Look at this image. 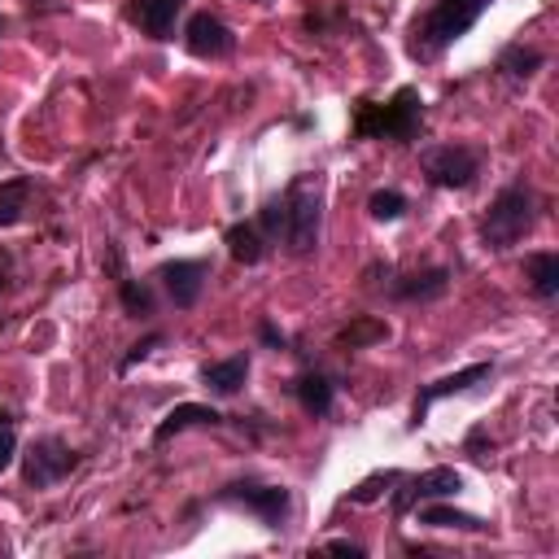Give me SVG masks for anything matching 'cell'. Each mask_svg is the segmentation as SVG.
<instances>
[{"label":"cell","mask_w":559,"mask_h":559,"mask_svg":"<svg viewBox=\"0 0 559 559\" xmlns=\"http://www.w3.org/2000/svg\"><path fill=\"white\" fill-rule=\"evenodd\" d=\"M284 201V231H280V245L293 253V258H306L319 249V231H323V183L319 175H293V183L280 192Z\"/></svg>","instance_id":"cell-3"},{"label":"cell","mask_w":559,"mask_h":559,"mask_svg":"<svg viewBox=\"0 0 559 559\" xmlns=\"http://www.w3.org/2000/svg\"><path fill=\"white\" fill-rule=\"evenodd\" d=\"M323 550H336V555H367L358 542H349V537H336V542H328Z\"/></svg>","instance_id":"cell-30"},{"label":"cell","mask_w":559,"mask_h":559,"mask_svg":"<svg viewBox=\"0 0 559 559\" xmlns=\"http://www.w3.org/2000/svg\"><path fill=\"white\" fill-rule=\"evenodd\" d=\"M245 380H249V354L214 358V362H205V367H201V384H205L210 393H218V397L240 393V389H245Z\"/></svg>","instance_id":"cell-15"},{"label":"cell","mask_w":559,"mask_h":559,"mask_svg":"<svg viewBox=\"0 0 559 559\" xmlns=\"http://www.w3.org/2000/svg\"><path fill=\"white\" fill-rule=\"evenodd\" d=\"M74 467H79V454L61 437H35L31 450L22 454V485L39 493V489L61 485Z\"/></svg>","instance_id":"cell-6"},{"label":"cell","mask_w":559,"mask_h":559,"mask_svg":"<svg viewBox=\"0 0 559 559\" xmlns=\"http://www.w3.org/2000/svg\"><path fill=\"white\" fill-rule=\"evenodd\" d=\"M31 179L26 175H13V179H4L0 183V231L4 227H17L22 218H26V210H31Z\"/></svg>","instance_id":"cell-20"},{"label":"cell","mask_w":559,"mask_h":559,"mask_svg":"<svg viewBox=\"0 0 559 559\" xmlns=\"http://www.w3.org/2000/svg\"><path fill=\"white\" fill-rule=\"evenodd\" d=\"M424 127V96L415 87H397L384 105L376 100H358L354 109V140H393V144H411Z\"/></svg>","instance_id":"cell-2"},{"label":"cell","mask_w":559,"mask_h":559,"mask_svg":"<svg viewBox=\"0 0 559 559\" xmlns=\"http://www.w3.org/2000/svg\"><path fill=\"white\" fill-rule=\"evenodd\" d=\"M406 205H411V201H406L397 188H376V192L367 197V214H371L376 223H393V218H402Z\"/></svg>","instance_id":"cell-23"},{"label":"cell","mask_w":559,"mask_h":559,"mask_svg":"<svg viewBox=\"0 0 559 559\" xmlns=\"http://www.w3.org/2000/svg\"><path fill=\"white\" fill-rule=\"evenodd\" d=\"M389 336V323H380V319H358V323H349V328H341V336H336V345H349V349H362V345H371V341H384Z\"/></svg>","instance_id":"cell-24"},{"label":"cell","mask_w":559,"mask_h":559,"mask_svg":"<svg viewBox=\"0 0 559 559\" xmlns=\"http://www.w3.org/2000/svg\"><path fill=\"white\" fill-rule=\"evenodd\" d=\"M253 223H258V231H262L266 240H280V231H284V201H280V197H271V201L258 210V218H253Z\"/></svg>","instance_id":"cell-26"},{"label":"cell","mask_w":559,"mask_h":559,"mask_svg":"<svg viewBox=\"0 0 559 559\" xmlns=\"http://www.w3.org/2000/svg\"><path fill=\"white\" fill-rule=\"evenodd\" d=\"M9 288V258H0V293Z\"/></svg>","instance_id":"cell-31"},{"label":"cell","mask_w":559,"mask_h":559,"mask_svg":"<svg viewBox=\"0 0 559 559\" xmlns=\"http://www.w3.org/2000/svg\"><path fill=\"white\" fill-rule=\"evenodd\" d=\"M183 48H188L192 57H201V61H223V57L236 52V35H231V26H227L218 13L201 9V13H192L188 26H183Z\"/></svg>","instance_id":"cell-9"},{"label":"cell","mask_w":559,"mask_h":559,"mask_svg":"<svg viewBox=\"0 0 559 559\" xmlns=\"http://www.w3.org/2000/svg\"><path fill=\"white\" fill-rule=\"evenodd\" d=\"M218 424H223V415H218L214 406H205V402H179V406H170L166 419L153 428V445H166L170 437H179V432H188V428H218Z\"/></svg>","instance_id":"cell-14"},{"label":"cell","mask_w":559,"mask_h":559,"mask_svg":"<svg viewBox=\"0 0 559 559\" xmlns=\"http://www.w3.org/2000/svg\"><path fill=\"white\" fill-rule=\"evenodd\" d=\"M118 301H122V310H127L131 319H148V314L157 310L153 288H148L144 280H131V275H118Z\"/></svg>","instance_id":"cell-21"},{"label":"cell","mask_w":559,"mask_h":559,"mask_svg":"<svg viewBox=\"0 0 559 559\" xmlns=\"http://www.w3.org/2000/svg\"><path fill=\"white\" fill-rule=\"evenodd\" d=\"M498 70L511 74V79H533L542 70V52L537 48H524V44H507L498 52Z\"/></svg>","instance_id":"cell-22"},{"label":"cell","mask_w":559,"mask_h":559,"mask_svg":"<svg viewBox=\"0 0 559 559\" xmlns=\"http://www.w3.org/2000/svg\"><path fill=\"white\" fill-rule=\"evenodd\" d=\"M524 280L533 288L537 301H555L559 297V253L555 249H537L524 258Z\"/></svg>","instance_id":"cell-18"},{"label":"cell","mask_w":559,"mask_h":559,"mask_svg":"<svg viewBox=\"0 0 559 559\" xmlns=\"http://www.w3.org/2000/svg\"><path fill=\"white\" fill-rule=\"evenodd\" d=\"M258 341H262V345H271V349H288V336H284L271 319H262V323H258Z\"/></svg>","instance_id":"cell-29"},{"label":"cell","mask_w":559,"mask_h":559,"mask_svg":"<svg viewBox=\"0 0 559 559\" xmlns=\"http://www.w3.org/2000/svg\"><path fill=\"white\" fill-rule=\"evenodd\" d=\"M205 275H210V262H205V258H175V262H162V266H157V280H162L166 297H170L179 310H192V306L201 301Z\"/></svg>","instance_id":"cell-10"},{"label":"cell","mask_w":559,"mask_h":559,"mask_svg":"<svg viewBox=\"0 0 559 559\" xmlns=\"http://www.w3.org/2000/svg\"><path fill=\"white\" fill-rule=\"evenodd\" d=\"M17 459V428H13V415L0 411V472Z\"/></svg>","instance_id":"cell-28"},{"label":"cell","mask_w":559,"mask_h":559,"mask_svg":"<svg viewBox=\"0 0 559 559\" xmlns=\"http://www.w3.org/2000/svg\"><path fill=\"white\" fill-rule=\"evenodd\" d=\"M445 288H450V266H424V271L397 275L389 284V297L393 301H437V297H445Z\"/></svg>","instance_id":"cell-13"},{"label":"cell","mask_w":559,"mask_h":559,"mask_svg":"<svg viewBox=\"0 0 559 559\" xmlns=\"http://www.w3.org/2000/svg\"><path fill=\"white\" fill-rule=\"evenodd\" d=\"M459 489H463V476L454 467H428L419 476H397V489H389V511H393V520H406L419 502L454 498Z\"/></svg>","instance_id":"cell-7"},{"label":"cell","mask_w":559,"mask_h":559,"mask_svg":"<svg viewBox=\"0 0 559 559\" xmlns=\"http://www.w3.org/2000/svg\"><path fill=\"white\" fill-rule=\"evenodd\" d=\"M489 4H493V0H432V9L411 22L406 52H411L415 61L441 57L454 39H463V35L480 22V13H485Z\"/></svg>","instance_id":"cell-1"},{"label":"cell","mask_w":559,"mask_h":559,"mask_svg":"<svg viewBox=\"0 0 559 559\" xmlns=\"http://www.w3.org/2000/svg\"><path fill=\"white\" fill-rule=\"evenodd\" d=\"M419 166L428 175L432 188H472L480 175V153L467 144H432L419 153Z\"/></svg>","instance_id":"cell-8"},{"label":"cell","mask_w":559,"mask_h":559,"mask_svg":"<svg viewBox=\"0 0 559 559\" xmlns=\"http://www.w3.org/2000/svg\"><path fill=\"white\" fill-rule=\"evenodd\" d=\"M288 389H293L297 406H301L310 419H323V415L332 411V402H336V384H332L323 371H301Z\"/></svg>","instance_id":"cell-16"},{"label":"cell","mask_w":559,"mask_h":559,"mask_svg":"<svg viewBox=\"0 0 559 559\" xmlns=\"http://www.w3.org/2000/svg\"><path fill=\"white\" fill-rule=\"evenodd\" d=\"M214 502L240 507V511L258 515L262 528H275V533H280V528L288 524V515H293V493H288L284 485H262V480H231V485H223V489L214 493Z\"/></svg>","instance_id":"cell-5"},{"label":"cell","mask_w":559,"mask_h":559,"mask_svg":"<svg viewBox=\"0 0 559 559\" xmlns=\"http://www.w3.org/2000/svg\"><path fill=\"white\" fill-rule=\"evenodd\" d=\"M419 524L428 528H459V533H489V520L472 515V511H459V507H445V498H432V502H419L415 507Z\"/></svg>","instance_id":"cell-17"},{"label":"cell","mask_w":559,"mask_h":559,"mask_svg":"<svg viewBox=\"0 0 559 559\" xmlns=\"http://www.w3.org/2000/svg\"><path fill=\"white\" fill-rule=\"evenodd\" d=\"M179 13H183V0H127V22L140 26V35L148 39H170Z\"/></svg>","instance_id":"cell-12"},{"label":"cell","mask_w":559,"mask_h":559,"mask_svg":"<svg viewBox=\"0 0 559 559\" xmlns=\"http://www.w3.org/2000/svg\"><path fill=\"white\" fill-rule=\"evenodd\" d=\"M223 245H227V253H231L236 262L253 266V262H262V258H266V245H271V240L258 231V223H227Z\"/></svg>","instance_id":"cell-19"},{"label":"cell","mask_w":559,"mask_h":559,"mask_svg":"<svg viewBox=\"0 0 559 559\" xmlns=\"http://www.w3.org/2000/svg\"><path fill=\"white\" fill-rule=\"evenodd\" d=\"M533 218H537L533 192H528L524 183H511V188H502V192L489 201V210H485V218H480V245L493 249V253H502V249L520 245V240L533 231Z\"/></svg>","instance_id":"cell-4"},{"label":"cell","mask_w":559,"mask_h":559,"mask_svg":"<svg viewBox=\"0 0 559 559\" xmlns=\"http://www.w3.org/2000/svg\"><path fill=\"white\" fill-rule=\"evenodd\" d=\"M397 467H384V472H376V476H367L358 489H349V502H376L380 493H389V485H397Z\"/></svg>","instance_id":"cell-25"},{"label":"cell","mask_w":559,"mask_h":559,"mask_svg":"<svg viewBox=\"0 0 559 559\" xmlns=\"http://www.w3.org/2000/svg\"><path fill=\"white\" fill-rule=\"evenodd\" d=\"M162 341H166V336H162V332H144V336H140V341H135V345H131V349H127V354H122V358H118V371H122V376H127V371H131V367H135V362H144V358H148V354H153V349H157V345H162Z\"/></svg>","instance_id":"cell-27"},{"label":"cell","mask_w":559,"mask_h":559,"mask_svg":"<svg viewBox=\"0 0 559 559\" xmlns=\"http://www.w3.org/2000/svg\"><path fill=\"white\" fill-rule=\"evenodd\" d=\"M489 376H493V362H467V367H459V371H450V376L424 384L419 397H415V406H411V428H419V424L428 419V406H432V402L454 397V393H467V389H476V384L489 380Z\"/></svg>","instance_id":"cell-11"}]
</instances>
